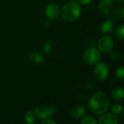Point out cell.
<instances>
[{
	"mask_svg": "<svg viewBox=\"0 0 124 124\" xmlns=\"http://www.w3.org/2000/svg\"><path fill=\"white\" fill-rule=\"evenodd\" d=\"M110 106V100L108 96L103 92L94 94L89 102V107L91 111L96 115H102L107 112Z\"/></svg>",
	"mask_w": 124,
	"mask_h": 124,
	"instance_id": "obj_1",
	"label": "cell"
},
{
	"mask_svg": "<svg viewBox=\"0 0 124 124\" xmlns=\"http://www.w3.org/2000/svg\"><path fill=\"white\" fill-rule=\"evenodd\" d=\"M81 9L78 3L71 1L65 4L61 9V16L64 20L73 22L76 20L81 15Z\"/></svg>",
	"mask_w": 124,
	"mask_h": 124,
	"instance_id": "obj_2",
	"label": "cell"
},
{
	"mask_svg": "<svg viewBox=\"0 0 124 124\" xmlns=\"http://www.w3.org/2000/svg\"><path fill=\"white\" fill-rule=\"evenodd\" d=\"M101 53L100 50L94 47L87 49L83 54V58L85 62L89 65H95L100 62L101 59Z\"/></svg>",
	"mask_w": 124,
	"mask_h": 124,
	"instance_id": "obj_3",
	"label": "cell"
},
{
	"mask_svg": "<svg viewBox=\"0 0 124 124\" xmlns=\"http://www.w3.org/2000/svg\"><path fill=\"white\" fill-rule=\"evenodd\" d=\"M97 46L100 52L102 53H108L111 52V50L113 49L114 46V42L111 37L108 36H104L99 39Z\"/></svg>",
	"mask_w": 124,
	"mask_h": 124,
	"instance_id": "obj_4",
	"label": "cell"
},
{
	"mask_svg": "<svg viewBox=\"0 0 124 124\" xmlns=\"http://www.w3.org/2000/svg\"><path fill=\"white\" fill-rule=\"evenodd\" d=\"M94 73L97 79L104 81L108 76L109 68L105 62H97L94 69Z\"/></svg>",
	"mask_w": 124,
	"mask_h": 124,
	"instance_id": "obj_5",
	"label": "cell"
},
{
	"mask_svg": "<svg viewBox=\"0 0 124 124\" xmlns=\"http://www.w3.org/2000/svg\"><path fill=\"white\" fill-rule=\"evenodd\" d=\"M46 15L49 20H56L60 15V9L55 3H50L46 7Z\"/></svg>",
	"mask_w": 124,
	"mask_h": 124,
	"instance_id": "obj_6",
	"label": "cell"
},
{
	"mask_svg": "<svg viewBox=\"0 0 124 124\" xmlns=\"http://www.w3.org/2000/svg\"><path fill=\"white\" fill-rule=\"evenodd\" d=\"M113 8V0H100L99 4V9L103 15L109 14Z\"/></svg>",
	"mask_w": 124,
	"mask_h": 124,
	"instance_id": "obj_7",
	"label": "cell"
},
{
	"mask_svg": "<svg viewBox=\"0 0 124 124\" xmlns=\"http://www.w3.org/2000/svg\"><path fill=\"white\" fill-rule=\"evenodd\" d=\"M86 112V109L84 106H75L70 110V116L73 119H79L85 115Z\"/></svg>",
	"mask_w": 124,
	"mask_h": 124,
	"instance_id": "obj_8",
	"label": "cell"
},
{
	"mask_svg": "<svg viewBox=\"0 0 124 124\" xmlns=\"http://www.w3.org/2000/svg\"><path fill=\"white\" fill-rule=\"evenodd\" d=\"M98 123L100 124H116L118 123V120L115 115L108 113L102 116L100 118Z\"/></svg>",
	"mask_w": 124,
	"mask_h": 124,
	"instance_id": "obj_9",
	"label": "cell"
},
{
	"mask_svg": "<svg viewBox=\"0 0 124 124\" xmlns=\"http://www.w3.org/2000/svg\"><path fill=\"white\" fill-rule=\"evenodd\" d=\"M100 32L103 34H110L114 30V25L111 20H106L102 23V25L100 27Z\"/></svg>",
	"mask_w": 124,
	"mask_h": 124,
	"instance_id": "obj_10",
	"label": "cell"
},
{
	"mask_svg": "<svg viewBox=\"0 0 124 124\" xmlns=\"http://www.w3.org/2000/svg\"><path fill=\"white\" fill-rule=\"evenodd\" d=\"M44 55L39 52H33L29 55V60L33 64L41 63L44 60Z\"/></svg>",
	"mask_w": 124,
	"mask_h": 124,
	"instance_id": "obj_11",
	"label": "cell"
},
{
	"mask_svg": "<svg viewBox=\"0 0 124 124\" xmlns=\"http://www.w3.org/2000/svg\"><path fill=\"white\" fill-rule=\"evenodd\" d=\"M112 96L116 102L122 101L124 97V89L121 87L115 88L112 92Z\"/></svg>",
	"mask_w": 124,
	"mask_h": 124,
	"instance_id": "obj_12",
	"label": "cell"
},
{
	"mask_svg": "<svg viewBox=\"0 0 124 124\" xmlns=\"http://www.w3.org/2000/svg\"><path fill=\"white\" fill-rule=\"evenodd\" d=\"M36 114V116H38L41 119H44L48 118L47 115V110H46V107L43 106V105H39L34 110Z\"/></svg>",
	"mask_w": 124,
	"mask_h": 124,
	"instance_id": "obj_13",
	"label": "cell"
},
{
	"mask_svg": "<svg viewBox=\"0 0 124 124\" xmlns=\"http://www.w3.org/2000/svg\"><path fill=\"white\" fill-rule=\"evenodd\" d=\"M36 114L34 110H29L25 114V121L28 124H33L36 121Z\"/></svg>",
	"mask_w": 124,
	"mask_h": 124,
	"instance_id": "obj_14",
	"label": "cell"
},
{
	"mask_svg": "<svg viewBox=\"0 0 124 124\" xmlns=\"http://www.w3.org/2000/svg\"><path fill=\"white\" fill-rule=\"evenodd\" d=\"M124 17V9L123 7H118L113 9V17L115 20H122Z\"/></svg>",
	"mask_w": 124,
	"mask_h": 124,
	"instance_id": "obj_15",
	"label": "cell"
},
{
	"mask_svg": "<svg viewBox=\"0 0 124 124\" xmlns=\"http://www.w3.org/2000/svg\"><path fill=\"white\" fill-rule=\"evenodd\" d=\"M115 36L118 39H124V25H120L115 31Z\"/></svg>",
	"mask_w": 124,
	"mask_h": 124,
	"instance_id": "obj_16",
	"label": "cell"
},
{
	"mask_svg": "<svg viewBox=\"0 0 124 124\" xmlns=\"http://www.w3.org/2000/svg\"><path fill=\"white\" fill-rule=\"evenodd\" d=\"M81 124H96L97 123V121H96V119L92 117V116H86V117H82L81 118Z\"/></svg>",
	"mask_w": 124,
	"mask_h": 124,
	"instance_id": "obj_17",
	"label": "cell"
},
{
	"mask_svg": "<svg viewBox=\"0 0 124 124\" xmlns=\"http://www.w3.org/2000/svg\"><path fill=\"white\" fill-rule=\"evenodd\" d=\"M111 111L115 115H119L123 112V108L121 105H114L111 108Z\"/></svg>",
	"mask_w": 124,
	"mask_h": 124,
	"instance_id": "obj_18",
	"label": "cell"
},
{
	"mask_svg": "<svg viewBox=\"0 0 124 124\" xmlns=\"http://www.w3.org/2000/svg\"><path fill=\"white\" fill-rule=\"evenodd\" d=\"M46 110H47L48 117H51V116H54L56 113L57 109H56L55 105H49L46 107Z\"/></svg>",
	"mask_w": 124,
	"mask_h": 124,
	"instance_id": "obj_19",
	"label": "cell"
},
{
	"mask_svg": "<svg viewBox=\"0 0 124 124\" xmlns=\"http://www.w3.org/2000/svg\"><path fill=\"white\" fill-rule=\"evenodd\" d=\"M116 76L118 78H121V79H124V67H121L119 68L117 70H116Z\"/></svg>",
	"mask_w": 124,
	"mask_h": 124,
	"instance_id": "obj_20",
	"label": "cell"
},
{
	"mask_svg": "<svg viewBox=\"0 0 124 124\" xmlns=\"http://www.w3.org/2000/svg\"><path fill=\"white\" fill-rule=\"evenodd\" d=\"M44 52L45 53H49L52 49V46L50 43H46L44 46Z\"/></svg>",
	"mask_w": 124,
	"mask_h": 124,
	"instance_id": "obj_21",
	"label": "cell"
},
{
	"mask_svg": "<svg viewBox=\"0 0 124 124\" xmlns=\"http://www.w3.org/2000/svg\"><path fill=\"white\" fill-rule=\"evenodd\" d=\"M110 57L113 60H117L118 58H119V54L116 52H110Z\"/></svg>",
	"mask_w": 124,
	"mask_h": 124,
	"instance_id": "obj_22",
	"label": "cell"
},
{
	"mask_svg": "<svg viewBox=\"0 0 124 124\" xmlns=\"http://www.w3.org/2000/svg\"><path fill=\"white\" fill-rule=\"evenodd\" d=\"M56 124V121L52 120V119H47V118H44V121L41 122V124Z\"/></svg>",
	"mask_w": 124,
	"mask_h": 124,
	"instance_id": "obj_23",
	"label": "cell"
},
{
	"mask_svg": "<svg viewBox=\"0 0 124 124\" xmlns=\"http://www.w3.org/2000/svg\"><path fill=\"white\" fill-rule=\"evenodd\" d=\"M78 1L82 4H88L92 1V0H78Z\"/></svg>",
	"mask_w": 124,
	"mask_h": 124,
	"instance_id": "obj_24",
	"label": "cell"
},
{
	"mask_svg": "<svg viewBox=\"0 0 124 124\" xmlns=\"http://www.w3.org/2000/svg\"><path fill=\"white\" fill-rule=\"evenodd\" d=\"M70 1H75V0H70Z\"/></svg>",
	"mask_w": 124,
	"mask_h": 124,
	"instance_id": "obj_25",
	"label": "cell"
}]
</instances>
